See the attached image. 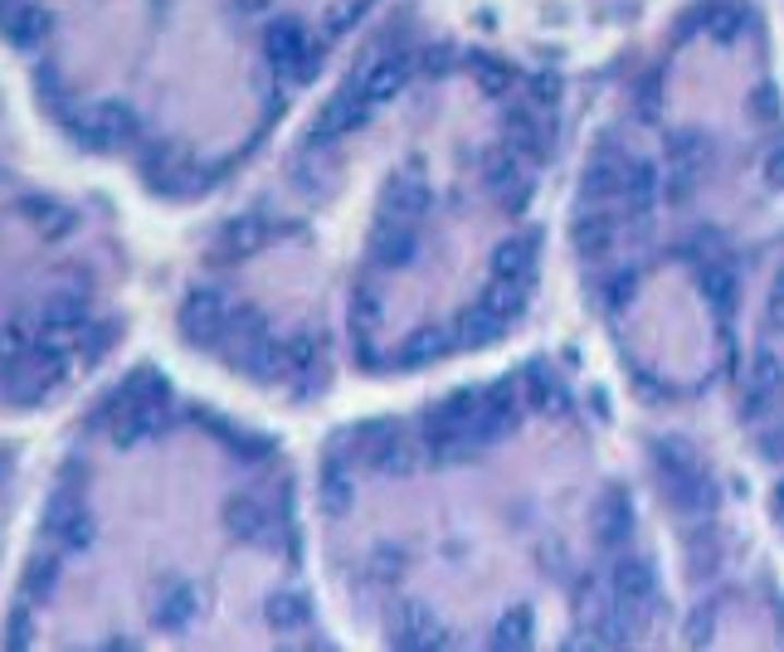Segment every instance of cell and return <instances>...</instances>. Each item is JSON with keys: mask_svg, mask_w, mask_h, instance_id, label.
I'll use <instances>...</instances> for the list:
<instances>
[{"mask_svg": "<svg viewBox=\"0 0 784 652\" xmlns=\"http://www.w3.org/2000/svg\"><path fill=\"white\" fill-rule=\"evenodd\" d=\"M69 375V351L49 336V341H39V346H29V355L25 361H15V365H5V390L15 405H39L49 390H55L59 381Z\"/></svg>", "mask_w": 784, "mask_h": 652, "instance_id": "1", "label": "cell"}, {"mask_svg": "<svg viewBox=\"0 0 784 652\" xmlns=\"http://www.w3.org/2000/svg\"><path fill=\"white\" fill-rule=\"evenodd\" d=\"M166 428V399H122L112 395V444L142 448Z\"/></svg>", "mask_w": 784, "mask_h": 652, "instance_id": "2", "label": "cell"}, {"mask_svg": "<svg viewBox=\"0 0 784 652\" xmlns=\"http://www.w3.org/2000/svg\"><path fill=\"white\" fill-rule=\"evenodd\" d=\"M73 136L88 146H132L142 136V118L128 108V102H98L83 122H73Z\"/></svg>", "mask_w": 784, "mask_h": 652, "instance_id": "3", "label": "cell"}, {"mask_svg": "<svg viewBox=\"0 0 784 652\" xmlns=\"http://www.w3.org/2000/svg\"><path fill=\"white\" fill-rule=\"evenodd\" d=\"M45 531L55 535L59 551H88L93 541V517L83 507V497H73V487H59L45 507Z\"/></svg>", "mask_w": 784, "mask_h": 652, "instance_id": "4", "label": "cell"}, {"mask_svg": "<svg viewBox=\"0 0 784 652\" xmlns=\"http://www.w3.org/2000/svg\"><path fill=\"white\" fill-rule=\"evenodd\" d=\"M268 64L292 73V79H312V73L322 69V55L307 45V35H302V25H292V20H278V25H268Z\"/></svg>", "mask_w": 784, "mask_h": 652, "instance_id": "5", "label": "cell"}, {"mask_svg": "<svg viewBox=\"0 0 784 652\" xmlns=\"http://www.w3.org/2000/svg\"><path fill=\"white\" fill-rule=\"evenodd\" d=\"M225 331H229L225 298H219L215 288H195L191 298L181 302V336L191 346H215Z\"/></svg>", "mask_w": 784, "mask_h": 652, "instance_id": "6", "label": "cell"}, {"mask_svg": "<svg viewBox=\"0 0 784 652\" xmlns=\"http://www.w3.org/2000/svg\"><path fill=\"white\" fill-rule=\"evenodd\" d=\"M390 643L405 652H420V648H444V624L429 614L424 604H400L395 608V624H390Z\"/></svg>", "mask_w": 784, "mask_h": 652, "instance_id": "7", "label": "cell"}, {"mask_svg": "<svg viewBox=\"0 0 784 652\" xmlns=\"http://www.w3.org/2000/svg\"><path fill=\"white\" fill-rule=\"evenodd\" d=\"M365 108H371V102H365L361 83H347V88H341L337 98L322 108V118L312 122V142L327 146V142H337L341 132H357V122L365 118Z\"/></svg>", "mask_w": 784, "mask_h": 652, "instance_id": "8", "label": "cell"}, {"mask_svg": "<svg viewBox=\"0 0 784 652\" xmlns=\"http://www.w3.org/2000/svg\"><path fill=\"white\" fill-rule=\"evenodd\" d=\"M49 29H55V15H49L45 5L15 0V5L0 10V35H5L15 49H39L49 39Z\"/></svg>", "mask_w": 784, "mask_h": 652, "instance_id": "9", "label": "cell"}, {"mask_svg": "<svg viewBox=\"0 0 784 652\" xmlns=\"http://www.w3.org/2000/svg\"><path fill=\"white\" fill-rule=\"evenodd\" d=\"M610 589L629 614H639V608L653 604V565L639 560V555H624V560H614V570H610Z\"/></svg>", "mask_w": 784, "mask_h": 652, "instance_id": "10", "label": "cell"}, {"mask_svg": "<svg viewBox=\"0 0 784 652\" xmlns=\"http://www.w3.org/2000/svg\"><path fill=\"white\" fill-rule=\"evenodd\" d=\"M225 526H229V535H239V541H249V545L274 541V511L258 507L254 497H229L225 502Z\"/></svg>", "mask_w": 784, "mask_h": 652, "instance_id": "11", "label": "cell"}, {"mask_svg": "<svg viewBox=\"0 0 784 652\" xmlns=\"http://www.w3.org/2000/svg\"><path fill=\"white\" fill-rule=\"evenodd\" d=\"M371 249H375L371 258L381 263V268H410L414 254H420V239H414V225H405V219H385V225L375 229Z\"/></svg>", "mask_w": 784, "mask_h": 652, "instance_id": "12", "label": "cell"}, {"mask_svg": "<svg viewBox=\"0 0 784 652\" xmlns=\"http://www.w3.org/2000/svg\"><path fill=\"white\" fill-rule=\"evenodd\" d=\"M429 209V185H424V176L414 171H400L390 181V191H385V219H405V225H414Z\"/></svg>", "mask_w": 784, "mask_h": 652, "instance_id": "13", "label": "cell"}, {"mask_svg": "<svg viewBox=\"0 0 784 652\" xmlns=\"http://www.w3.org/2000/svg\"><path fill=\"white\" fill-rule=\"evenodd\" d=\"M634 531V502L624 487L604 492L600 507H594V535H600V545H624Z\"/></svg>", "mask_w": 784, "mask_h": 652, "instance_id": "14", "label": "cell"}, {"mask_svg": "<svg viewBox=\"0 0 784 652\" xmlns=\"http://www.w3.org/2000/svg\"><path fill=\"white\" fill-rule=\"evenodd\" d=\"M201 614V589L195 584H171L161 599H156V628L161 633H185Z\"/></svg>", "mask_w": 784, "mask_h": 652, "instance_id": "15", "label": "cell"}, {"mask_svg": "<svg viewBox=\"0 0 784 652\" xmlns=\"http://www.w3.org/2000/svg\"><path fill=\"white\" fill-rule=\"evenodd\" d=\"M454 341H458V336L448 331V326H414V331L400 341V351H395V355H400L405 371H420V365L438 361V355H444Z\"/></svg>", "mask_w": 784, "mask_h": 652, "instance_id": "16", "label": "cell"}, {"mask_svg": "<svg viewBox=\"0 0 784 652\" xmlns=\"http://www.w3.org/2000/svg\"><path fill=\"white\" fill-rule=\"evenodd\" d=\"M39 326H45V336L88 331V298H79V292H59V298H49L45 312H39Z\"/></svg>", "mask_w": 784, "mask_h": 652, "instance_id": "17", "label": "cell"}, {"mask_svg": "<svg viewBox=\"0 0 784 652\" xmlns=\"http://www.w3.org/2000/svg\"><path fill=\"white\" fill-rule=\"evenodd\" d=\"M483 181H487V191H497V195L527 185V176H521V146H511V142L493 146V152L483 156Z\"/></svg>", "mask_w": 784, "mask_h": 652, "instance_id": "18", "label": "cell"}, {"mask_svg": "<svg viewBox=\"0 0 784 652\" xmlns=\"http://www.w3.org/2000/svg\"><path fill=\"white\" fill-rule=\"evenodd\" d=\"M531 263H536V234L502 239L493 249V278H531Z\"/></svg>", "mask_w": 784, "mask_h": 652, "instance_id": "19", "label": "cell"}, {"mask_svg": "<svg viewBox=\"0 0 784 652\" xmlns=\"http://www.w3.org/2000/svg\"><path fill=\"white\" fill-rule=\"evenodd\" d=\"M624 205H629V215H648L653 209V200H658V166L653 161H634L629 171H624Z\"/></svg>", "mask_w": 784, "mask_h": 652, "instance_id": "20", "label": "cell"}, {"mask_svg": "<svg viewBox=\"0 0 784 652\" xmlns=\"http://www.w3.org/2000/svg\"><path fill=\"white\" fill-rule=\"evenodd\" d=\"M405 79H410V64H405V59H381V64L361 79L365 102H371V108H375V102H390L395 93L405 88Z\"/></svg>", "mask_w": 784, "mask_h": 652, "instance_id": "21", "label": "cell"}, {"mask_svg": "<svg viewBox=\"0 0 784 652\" xmlns=\"http://www.w3.org/2000/svg\"><path fill=\"white\" fill-rule=\"evenodd\" d=\"M575 249H580L584 258H600L614 249V219L604 215V209H590V215L575 219Z\"/></svg>", "mask_w": 784, "mask_h": 652, "instance_id": "22", "label": "cell"}, {"mask_svg": "<svg viewBox=\"0 0 784 652\" xmlns=\"http://www.w3.org/2000/svg\"><path fill=\"white\" fill-rule=\"evenodd\" d=\"M264 239H268L264 219H258V215H239V219H229V225H225L219 249H225V254H234V258H244V254H258V249H264Z\"/></svg>", "mask_w": 784, "mask_h": 652, "instance_id": "23", "label": "cell"}, {"mask_svg": "<svg viewBox=\"0 0 784 652\" xmlns=\"http://www.w3.org/2000/svg\"><path fill=\"white\" fill-rule=\"evenodd\" d=\"M527 282H531V278H493V288L483 292V307L497 312L502 322H511L521 307H527V298H531Z\"/></svg>", "mask_w": 784, "mask_h": 652, "instance_id": "24", "label": "cell"}, {"mask_svg": "<svg viewBox=\"0 0 784 652\" xmlns=\"http://www.w3.org/2000/svg\"><path fill=\"white\" fill-rule=\"evenodd\" d=\"M624 171H629V161H614V156H600V161H590V176H584V195L600 205V200H614L624 195Z\"/></svg>", "mask_w": 784, "mask_h": 652, "instance_id": "25", "label": "cell"}, {"mask_svg": "<svg viewBox=\"0 0 784 652\" xmlns=\"http://www.w3.org/2000/svg\"><path fill=\"white\" fill-rule=\"evenodd\" d=\"M746 381H750V409H760V399L775 395L780 385H784V365H780V355H775V351H756V355H750Z\"/></svg>", "mask_w": 784, "mask_h": 652, "instance_id": "26", "label": "cell"}, {"mask_svg": "<svg viewBox=\"0 0 784 652\" xmlns=\"http://www.w3.org/2000/svg\"><path fill=\"white\" fill-rule=\"evenodd\" d=\"M59 584V555L45 551L35 555V560L25 565V580H20V594H25V604H39V599H49Z\"/></svg>", "mask_w": 784, "mask_h": 652, "instance_id": "27", "label": "cell"}, {"mask_svg": "<svg viewBox=\"0 0 784 652\" xmlns=\"http://www.w3.org/2000/svg\"><path fill=\"white\" fill-rule=\"evenodd\" d=\"M317 487H322V511H327V517H347L351 502H357V487H351V478H347L341 462H327V472H322Z\"/></svg>", "mask_w": 784, "mask_h": 652, "instance_id": "28", "label": "cell"}, {"mask_svg": "<svg viewBox=\"0 0 784 652\" xmlns=\"http://www.w3.org/2000/svg\"><path fill=\"white\" fill-rule=\"evenodd\" d=\"M25 215L35 219V229L45 239H64L69 229H73V209L55 205V200H25Z\"/></svg>", "mask_w": 784, "mask_h": 652, "instance_id": "29", "label": "cell"}, {"mask_svg": "<svg viewBox=\"0 0 784 652\" xmlns=\"http://www.w3.org/2000/svg\"><path fill=\"white\" fill-rule=\"evenodd\" d=\"M264 614H268V624H274L278 633H298V628L307 624L312 608H307V599H302V594H274Z\"/></svg>", "mask_w": 784, "mask_h": 652, "instance_id": "30", "label": "cell"}, {"mask_svg": "<svg viewBox=\"0 0 784 652\" xmlns=\"http://www.w3.org/2000/svg\"><path fill=\"white\" fill-rule=\"evenodd\" d=\"M502 326H507V322L478 302V312H463V322H458V341H463V346H487V341H497V336H502Z\"/></svg>", "mask_w": 784, "mask_h": 652, "instance_id": "31", "label": "cell"}, {"mask_svg": "<svg viewBox=\"0 0 784 652\" xmlns=\"http://www.w3.org/2000/svg\"><path fill=\"white\" fill-rule=\"evenodd\" d=\"M375 468L385 478H410L414 472V444H405L400 434H390L385 444H375Z\"/></svg>", "mask_w": 784, "mask_h": 652, "instance_id": "32", "label": "cell"}, {"mask_svg": "<svg viewBox=\"0 0 784 652\" xmlns=\"http://www.w3.org/2000/svg\"><path fill=\"white\" fill-rule=\"evenodd\" d=\"M381 317H385L381 292H375L371 282H361V288L351 292V326H357V336H371L375 326H381Z\"/></svg>", "mask_w": 784, "mask_h": 652, "instance_id": "33", "label": "cell"}, {"mask_svg": "<svg viewBox=\"0 0 784 652\" xmlns=\"http://www.w3.org/2000/svg\"><path fill=\"white\" fill-rule=\"evenodd\" d=\"M667 156H673V171H692V176H697V161L707 156L702 132H697V128L673 132V136H667Z\"/></svg>", "mask_w": 784, "mask_h": 652, "instance_id": "34", "label": "cell"}, {"mask_svg": "<svg viewBox=\"0 0 784 652\" xmlns=\"http://www.w3.org/2000/svg\"><path fill=\"white\" fill-rule=\"evenodd\" d=\"M317 355H322L317 336H312V331H292L288 341H284V371L288 375H307L312 365H317Z\"/></svg>", "mask_w": 784, "mask_h": 652, "instance_id": "35", "label": "cell"}, {"mask_svg": "<svg viewBox=\"0 0 784 652\" xmlns=\"http://www.w3.org/2000/svg\"><path fill=\"white\" fill-rule=\"evenodd\" d=\"M531 643V608L517 604L511 614H502L497 633H493V648H527Z\"/></svg>", "mask_w": 784, "mask_h": 652, "instance_id": "36", "label": "cell"}, {"mask_svg": "<svg viewBox=\"0 0 784 652\" xmlns=\"http://www.w3.org/2000/svg\"><path fill=\"white\" fill-rule=\"evenodd\" d=\"M29 346H35V331H29L25 322L0 326V371H5V365H15V361H25Z\"/></svg>", "mask_w": 784, "mask_h": 652, "instance_id": "37", "label": "cell"}, {"mask_svg": "<svg viewBox=\"0 0 784 652\" xmlns=\"http://www.w3.org/2000/svg\"><path fill=\"white\" fill-rule=\"evenodd\" d=\"M527 399H531V405H536V409H546V414H551V409H560V405H566V395H560V385L551 381V375L541 371V365H536V371H527Z\"/></svg>", "mask_w": 784, "mask_h": 652, "instance_id": "38", "label": "cell"}, {"mask_svg": "<svg viewBox=\"0 0 784 652\" xmlns=\"http://www.w3.org/2000/svg\"><path fill=\"white\" fill-rule=\"evenodd\" d=\"M702 292L716 302L721 312L736 302V278H731V268H721V263H712V268H702Z\"/></svg>", "mask_w": 784, "mask_h": 652, "instance_id": "39", "label": "cell"}, {"mask_svg": "<svg viewBox=\"0 0 784 652\" xmlns=\"http://www.w3.org/2000/svg\"><path fill=\"white\" fill-rule=\"evenodd\" d=\"M511 146H521V152H531V156H541L546 152V136H541V128H536V118L531 112H511Z\"/></svg>", "mask_w": 784, "mask_h": 652, "instance_id": "40", "label": "cell"}, {"mask_svg": "<svg viewBox=\"0 0 784 652\" xmlns=\"http://www.w3.org/2000/svg\"><path fill=\"white\" fill-rule=\"evenodd\" d=\"M473 73H478V83H483L487 98H507L511 93V73L502 64H493V59H473Z\"/></svg>", "mask_w": 784, "mask_h": 652, "instance_id": "41", "label": "cell"}, {"mask_svg": "<svg viewBox=\"0 0 784 652\" xmlns=\"http://www.w3.org/2000/svg\"><path fill=\"white\" fill-rule=\"evenodd\" d=\"M29 638H35V624H29V608L25 604H15L10 608V618H5V648H29Z\"/></svg>", "mask_w": 784, "mask_h": 652, "instance_id": "42", "label": "cell"}, {"mask_svg": "<svg viewBox=\"0 0 784 652\" xmlns=\"http://www.w3.org/2000/svg\"><path fill=\"white\" fill-rule=\"evenodd\" d=\"M750 112H756L760 122H775V112H780V93L770 88V83H760V88L750 93Z\"/></svg>", "mask_w": 784, "mask_h": 652, "instance_id": "43", "label": "cell"}, {"mask_svg": "<svg viewBox=\"0 0 784 652\" xmlns=\"http://www.w3.org/2000/svg\"><path fill=\"white\" fill-rule=\"evenodd\" d=\"M712 633H716V618L702 608V614H697L692 624H687V643H697V648H702V643H712Z\"/></svg>", "mask_w": 784, "mask_h": 652, "instance_id": "44", "label": "cell"}, {"mask_svg": "<svg viewBox=\"0 0 784 652\" xmlns=\"http://www.w3.org/2000/svg\"><path fill=\"white\" fill-rule=\"evenodd\" d=\"M531 102H536V108L556 102V79H536V83H531Z\"/></svg>", "mask_w": 784, "mask_h": 652, "instance_id": "45", "label": "cell"}, {"mask_svg": "<svg viewBox=\"0 0 784 652\" xmlns=\"http://www.w3.org/2000/svg\"><path fill=\"white\" fill-rule=\"evenodd\" d=\"M770 326H780V331H784V292L780 288L770 292Z\"/></svg>", "mask_w": 784, "mask_h": 652, "instance_id": "46", "label": "cell"}, {"mask_svg": "<svg viewBox=\"0 0 784 652\" xmlns=\"http://www.w3.org/2000/svg\"><path fill=\"white\" fill-rule=\"evenodd\" d=\"M770 181H775V185H784V152H775V156H770Z\"/></svg>", "mask_w": 784, "mask_h": 652, "instance_id": "47", "label": "cell"}, {"mask_svg": "<svg viewBox=\"0 0 784 652\" xmlns=\"http://www.w3.org/2000/svg\"><path fill=\"white\" fill-rule=\"evenodd\" d=\"M239 10H244V15H258V10H268V0H239Z\"/></svg>", "mask_w": 784, "mask_h": 652, "instance_id": "48", "label": "cell"}, {"mask_svg": "<svg viewBox=\"0 0 784 652\" xmlns=\"http://www.w3.org/2000/svg\"><path fill=\"white\" fill-rule=\"evenodd\" d=\"M775 288H780V292H784V273H780V282H775Z\"/></svg>", "mask_w": 784, "mask_h": 652, "instance_id": "49", "label": "cell"}, {"mask_svg": "<svg viewBox=\"0 0 784 652\" xmlns=\"http://www.w3.org/2000/svg\"><path fill=\"white\" fill-rule=\"evenodd\" d=\"M5 5H15V0H0V10H5Z\"/></svg>", "mask_w": 784, "mask_h": 652, "instance_id": "50", "label": "cell"}, {"mask_svg": "<svg viewBox=\"0 0 784 652\" xmlns=\"http://www.w3.org/2000/svg\"><path fill=\"white\" fill-rule=\"evenodd\" d=\"M780 502H784V492H780Z\"/></svg>", "mask_w": 784, "mask_h": 652, "instance_id": "51", "label": "cell"}]
</instances>
